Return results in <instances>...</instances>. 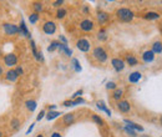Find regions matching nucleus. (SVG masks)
Masks as SVG:
<instances>
[{"instance_id":"nucleus-1","label":"nucleus","mask_w":162,"mask_h":137,"mask_svg":"<svg viewBox=\"0 0 162 137\" xmlns=\"http://www.w3.org/2000/svg\"><path fill=\"white\" fill-rule=\"evenodd\" d=\"M115 15L122 23H131L135 19V13L128 8H119L116 10Z\"/></svg>"},{"instance_id":"nucleus-2","label":"nucleus","mask_w":162,"mask_h":137,"mask_svg":"<svg viewBox=\"0 0 162 137\" xmlns=\"http://www.w3.org/2000/svg\"><path fill=\"white\" fill-rule=\"evenodd\" d=\"M92 57L95 59V60H97L99 62H106L107 61V59H109V54H107V51L102 47V46H96V47H94V50H92Z\"/></svg>"},{"instance_id":"nucleus-3","label":"nucleus","mask_w":162,"mask_h":137,"mask_svg":"<svg viewBox=\"0 0 162 137\" xmlns=\"http://www.w3.org/2000/svg\"><path fill=\"white\" fill-rule=\"evenodd\" d=\"M79 28L81 31H84V33H91L94 29H95V23L92 19L90 18H85L80 21L79 24Z\"/></svg>"},{"instance_id":"nucleus-4","label":"nucleus","mask_w":162,"mask_h":137,"mask_svg":"<svg viewBox=\"0 0 162 137\" xmlns=\"http://www.w3.org/2000/svg\"><path fill=\"white\" fill-rule=\"evenodd\" d=\"M3 62L7 67L9 68H14L15 66H18V56L14 52H9L7 55H4L3 57Z\"/></svg>"},{"instance_id":"nucleus-5","label":"nucleus","mask_w":162,"mask_h":137,"mask_svg":"<svg viewBox=\"0 0 162 137\" xmlns=\"http://www.w3.org/2000/svg\"><path fill=\"white\" fill-rule=\"evenodd\" d=\"M3 30H4L5 35H8V36H16L20 33L19 26L13 24V23H4L3 24Z\"/></svg>"},{"instance_id":"nucleus-6","label":"nucleus","mask_w":162,"mask_h":137,"mask_svg":"<svg viewBox=\"0 0 162 137\" xmlns=\"http://www.w3.org/2000/svg\"><path fill=\"white\" fill-rule=\"evenodd\" d=\"M76 47L81 52H89L91 50V41L86 38H81L76 41Z\"/></svg>"},{"instance_id":"nucleus-7","label":"nucleus","mask_w":162,"mask_h":137,"mask_svg":"<svg viewBox=\"0 0 162 137\" xmlns=\"http://www.w3.org/2000/svg\"><path fill=\"white\" fill-rule=\"evenodd\" d=\"M41 30L45 35H54L56 33V24L52 21V20H47L41 26Z\"/></svg>"},{"instance_id":"nucleus-8","label":"nucleus","mask_w":162,"mask_h":137,"mask_svg":"<svg viewBox=\"0 0 162 137\" xmlns=\"http://www.w3.org/2000/svg\"><path fill=\"white\" fill-rule=\"evenodd\" d=\"M111 65H112L114 70H115L116 73L124 71V70H125V66H126L125 61H124L122 59H120V57H114V59L111 60Z\"/></svg>"},{"instance_id":"nucleus-9","label":"nucleus","mask_w":162,"mask_h":137,"mask_svg":"<svg viewBox=\"0 0 162 137\" xmlns=\"http://www.w3.org/2000/svg\"><path fill=\"white\" fill-rule=\"evenodd\" d=\"M4 79L8 82H16L18 79H19V75L16 74V71L14 70V68H9V70L5 73V75H4Z\"/></svg>"},{"instance_id":"nucleus-10","label":"nucleus","mask_w":162,"mask_h":137,"mask_svg":"<svg viewBox=\"0 0 162 137\" xmlns=\"http://www.w3.org/2000/svg\"><path fill=\"white\" fill-rule=\"evenodd\" d=\"M117 110H119L120 112H122V113H128V112L131 111V105H130V102L126 101V100H120V101L117 102Z\"/></svg>"},{"instance_id":"nucleus-11","label":"nucleus","mask_w":162,"mask_h":137,"mask_svg":"<svg viewBox=\"0 0 162 137\" xmlns=\"http://www.w3.org/2000/svg\"><path fill=\"white\" fill-rule=\"evenodd\" d=\"M155 60V54L152 52V50H147L142 54V61L146 62V64H150Z\"/></svg>"},{"instance_id":"nucleus-12","label":"nucleus","mask_w":162,"mask_h":137,"mask_svg":"<svg viewBox=\"0 0 162 137\" xmlns=\"http://www.w3.org/2000/svg\"><path fill=\"white\" fill-rule=\"evenodd\" d=\"M31 8H33V13L40 14L44 11V3L43 2H33L31 3Z\"/></svg>"},{"instance_id":"nucleus-13","label":"nucleus","mask_w":162,"mask_h":137,"mask_svg":"<svg viewBox=\"0 0 162 137\" xmlns=\"http://www.w3.org/2000/svg\"><path fill=\"white\" fill-rule=\"evenodd\" d=\"M141 79H142V74L138 73V71H135V73L130 74V76H128V82H131V84H137V82H140Z\"/></svg>"},{"instance_id":"nucleus-14","label":"nucleus","mask_w":162,"mask_h":137,"mask_svg":"<svg viewBox=\"0 0 162 137\" xmlns=\"http://www.w3.org/2000/svg\"><path fill=\"white\" fill-rule=\"evenodd\" d=\"M19 30H20V35H24V36H26L28 39H30V31L28 30V26H26V24H25V21L21 19V21H20V26H19Z\"/></svg>"},{"instance_id":"nucleus-15","label":"nucleus","mask_w":162,"mask_h":137,"mask_svg":"<svg viewBox=\"0 0 162 137\" xmlns=\"http://www.w3.org/2000/svg\"><path fill=\"white\" fill-rule=\"evenodd\" d=\"M74 121H75V113H66V115H64V117H62V123H64L65 126L72 125Z\"/></svg>"},{"instance_id":"nucleus-16","label":"nucleus","mask_w":162,"mask_h":137,"mask_svg":"<svg viewBox=\"0 0 162 137\" xmlns=\"http://www.w3.org/2000/svg\"><path fill=\"white\" fill-rule=\"evenodd\" d=\"M124 61H125V64H127L128 66H136V65L138 64L137 57L133 56V55H126V57H125Z\"/></svg>"},{"instance_id":"nucleus-17","label":"nucleus","mask_w":162,"mask_h":137,"mask_svg":"<svg viewBox=\"0 0 162 137\" xmlns=\"http://www.w3.org/2000/svg\"><path fill=\"white\" fill-rule=\"evenodd\" d=\"M96 18H97V21L100 23V24H105L107 20H109V14L107 13H105V11H99L97 13V15H96Z\"/></svg>"},{"instance_id":"nucleus-18","label":"nucleus","mask_w":162,"mask_h":137,"mask_svg":"<svg viewBox=\"0 0 162 137\" xmlns=\"http://www.w3.org/2000/svg\"><path fill=\"white\" fill-rule=\"evenodd\" d=\"M60 52H64L66 56H71L72 55V50L67 46V45H65V44H62V42H60V45H59V49H57Z\"/></svg>"},{"instance_id":"nucleus-19","label":"nucleus","mask_w":162,"mask_h":137,"mask_svg":"<svg viewBox=\"0 0 162 137\" xmlns=\"http://www.w3.org/2000/svg\"><path fill=\"white\" fill-rule=\"evenodd\" d=\"M122 96H124V90L122 89H116V90H114V92H112V99L115 100V101H120L121 99H122Z\"/></svg>"},{"instance_id":"nucleus-20","label":"nucleus","mask_w":162,"mask_h":137,"mask_svg":"<svg viewBox=\"0 0 162 137\" xmlns=\"http://www.w3.org/2000/svg\"><path fill=\"white\" fill-rule=\"evenodd\" d=\"M125 123H127V127L132 128L133 131H143V127L137 125V123H133L132 121H128V120H125Z\"/></svg>"},{"instance_id":"nucleus-21","label":"nucleus","mask_w":162,"mask_h":137,"mask_svg":"<svg viewBox=\"0 0 162 137\" xmlns=\"http://www.w3.org/2000/svg\"><path fill=\"white\" fill-rule=\"evenodd\" d=\"M143 18L146 20H157V19H160V14L155 13V11H150V13H146L143 15Z\"/></svg>"},{"instance_id":"nucleus-22","label":"nucleus","mask_w":162,"mask_h":137,"mask_svg":"<svg viewBox=\"0 0 162 137\" xmlns=\"http://www.w3.org/2000/svg\"><path fill=\"white\" fill-rule=\"evenodd\" d=\"M39 20H40V14H36V13H31V14H29V23H30L31 25L38 24Z\"/></svg>"},{"instance_id":"nucleus-23","label":"nucleus","mask_w":162,"mask_h":137,"mask_svg":"<svg viewBox=\"0 0 162 137\" xmlns=\"http://www.w3.org/2000/svg\"><path fill=\"white\" fill-rule=\"evenodd\" d=\"M25 106H26V108H28L30 112H33V111H35V108L38 107V104H36L35 100H28V101L25 102Z\"/></svg>"},{"instance_id":"nucleus-24","label":"nucleus","mask_w":162,"mask_h":137,"mask_svg":"<svg viewBox=\"0 0 162 137\" xmlns=\"http://www.w3.org/2000/svg\"><path fill=\"white\" fill-rule=\"evenodd\" d=\"M152 52L153 54H161L162 52V42L161 41H155L152 45Z\"/></svg>"},{"instance_id":"nucleus-25","label":"nucleus","mask_w":162,"mask_h":137,"mask_svg":"<svg viewBox=\"0 0 162 137\" xmlns=\"http://www.w3.org/2000/svg\"><path fill=\"white\" fill-rule=\"evenodd\" d=\"M66 15H67V10H66L65 8L61 7V8H59V9L56 10V18H57L59 20H62Z\"/></svg>"},{"instance_id":"nucleus-26","label":"nucleus","mask_w":162,"mask_h":137,"mask_svg":"<svg viewBox=\"0 0 162 137\" xmlns=\"http://www.w3.org/2000/svg\"><path fill=\"white\" fill-rule=\"evenodd\" d=\"M59 45H60V41H56V40L51 41V42H50V46L47 47V51H49V52H52V51L57 50V49H59Z\"/></svg>"},{"instance_id":"nucleus-27","label":"nucleus","mask_w":162,"mask_h":137,"mask_svg":"<svg viewBox=\"0 0 162 137\" xmlns=\"http://www.w3.org/2000/svg\"><path fill=\"white\" fill-rule=\"evenodd\" d=\"M60 115H61V113H60L59 111H49V112H47V115H46V120L51 121V120H54V118L59 117Z\"/></svg>"},{"instance_id":"nucleus-28","label":"nucleus","mask_w":162,"mask_h":137,"mask_svg":"<svg viewBox=\"0 0 162 137\" xmlns=\"http://www.w3.org/2000/svg\"><path fill=\"white\" fill-rule=\"evenodd\" d=\"M71 67L74 68L76 73H80V71H81V66L79 65V60H77V59H72V60H71Z\"/></svg>"},{"instance_id":"nucleus-29","label":"nucleus","mask_w":162,"mask_h":137,"mask_svg":"<svg viewBox=\"0 0 162 137\" xmlns=\"http://www.w3.org/2000/svg\"><path fill=\"white\" fill-rule=\"evenodd\" d=\"M10 127H11L14 131H16V130L20 127V120H19V118H16V117H15V118H13V120L10 121Z\"/></svg>"},{"instance_id":"nucleus-30","label":"nucleus","mask_w":162,"mask_h":137,"mask_svg":"<svg viewBox=\"0 0 162 137\" xmlns=\"http://www.w3.org/2000/svg\"><path fill=\"white\" fill-rule=\"evenodd\" d=\"M97 107H99L101 111H105V112H106L109 116L111 115V111H110V110L106 107V105H105V102H104V101H99V102H97Z\"/></svg>"},{"instance_id":"nucleus-31","label":"nucleus","mask_w":162,"mask_h":137,"mask_svg":"<svg viewBox=\"0 0 162 137\" xmlns=\"http://www.w3.org/2000/svg\"><path fill=\"white\" fill-rule=\"evenodd\" d=\"M97 39H99L100 41H105V40L107 39V34H106V30H105V29H101V30L99 31Z\"/></svg>"},{"instance_id":"nucleus-32","label":"nucleus","mask_w":162,"mask_h":137,"mask_svg":"<svg viewBox=\"0 0 162 137\" xmlns=\"http://www.w3.org/2000/svg\"><path fill=\"white\" fill-rule=\"evenodd\" d=\"M91 120H92L95 123L100 125V126H102V125H104V120H102L99 115H91Z\"/></svg>"},{"instance_id":"nucleus-33","label":"nucleus","mask_w":162,"mask_h":137,"mask_svg":"<svg viewBox=\"0 0 162 137\" xmlns=\"http://www.w3.org/2000/svg\"><path fill=\"white\" fill-rule=\"evenodd\" d=\"M30 45H31V51H33V55H34V56H36L39 51L36 50V44H35V41H34V40H30Z\"/></svg>"},{"instance_id":"nucleus-34","label":"nucleus","mask_w":162,"mask_h":137,"mask_svg":"<svg viewBox=\"0 0 162 137\" xmlns=\"http://www.w3.org/2000/svg\"><path fill=\"white\" fill-rule=\"evenodd\" d=\"M106 89H107V90H116V89H117V85H116L114 81H109V82L106 84Z\"/></svg>"},{"instance_id":"nucleus-35","label":"nucleus","mask_w":162,"mask_h":137,"mask_svg":"<svg viewBox=\"0 0 162 137\" xmlns=\"http://www.w3.org/2000/svg\"><path fill=\"white\" fill-rule=\"evenodd\" d=\"M14 70L16 71V74H18L19 76H21V75H24V68H23V66H20V65H18V66H15V67H14Z\"/></svg>"},{"instance_id":"nucleus-36","label":"nucleus","mask_w":162,"mask_h":137,"mask_svg":"<svg viewBox=\"0 0 162 137\" xmlns=\"http://www.w3.org/2000/svg\"><path fill=\"white\" fill-rule=\"evenodd\" d=\"M85 102V100L83 99V97H79V99H75V100H72V106H75V105H79V104H84Z\"/></svg>"},{"instance_id":"nucleus-37","label":"nucleus","mask_w":162,"mask_h":137,"mask_svg":"<svg viewBox=\"0 0 162 137\" xmlns=\"http://www.w3.org/2000/svg\"><path fill=\"white\" fill-rule=\"evenodd\" d=\"M125 131H126V132H127L131 137H136V132H135L132 128H130V127H127V126H126V127H125Z\"/></svg>"},{"instance_id":"nucleus-38","label":"nucleus","mask_w":162,"mask_h":137,"mask_svg":"<svg viewBox=\"0 0 162 137\" xmlns=\"http://www.w3.org/2000/svg\"><path fill=\"white\" fill-rule=\"evenodd\" d=\"M83 92H84L83 90H79V91H76V92L72 95V97H71V99H72V100H75V99H79V97H81V95H83Z\"/></svg>"},{"instance_id":"nucleus-39","label":"nucleus","mask_w":162,"mask_h":137,"mask_svg":"<svg viewBox=\"0 0 162 137\" xmlns=\"http://www.w3.org/2000/svg\"><path fill=\"white\" fill-rule=\"evenodd\" d=\"M64 4V0H57V2H54L52 3V7H55V8H61V5Z\"/></svg>"},{"instance_id":"nucleus-40","label":"nucleus","mask_w":162,"mask_h":137,"mask_svg":"<svg viewBox=\"0 0 162 137\" xmlns=\"http://www.w3.org/2000/svg\"><path fill=\"white\" fill-rule=\"evenodd\" d=\"M45 113H46V112H45V110H41V111H40V113H39V115H38V117H36V121H40V120L44 117V115H45Z\"/></svg>"},{"instance_id":"nucleus-41","label":"nucleus","mask_w":162,"mask_h":137,"mask_svg":"<svg viewBox=\"0 0 162 137\" xmlns=\"http://www.w3.org/2000/svg\"><path fill=\"white\" fill-rule=\"evenodd\" d=\"M5 75V71H4V67H3V65H0V79H2L3 76Z\"/></svg>"},{"instance_id":"nucleus-42","label":"nucleus","mask_w":162,"mask_h":137,"mask_svg":"<svg viewBox=\"0 0 162 137\" xmlns=\"http://www.w3.org/2000/svg\"><path fill=\"white\" fill-rule=\"evenodd\" d=\"M64 106H72V100H67V101H64V104H62Z\"/></svg>"},{"instance_id":"nucleus-43","label":"nucleus","mask_w":162,"mask_h":137,"mask_svg":"<svg viewBox=\"0 0 162 137\" xmlns=\"http://www.w3.org/2000/svg\"><path fill=\"white\" fill-rule=\"evenodd\" d=\"M50 137H62V135H61L60 132H52Z\"/></svg>"},{"instance_id":"nucleus-44","label":"nucleus","mask_w":162,"mask_h":137,"mask_svg":"<svg viewBox=\"0 0 162 137\" xmlns=\"http://www.w3.org/2000/svg\"><path fill=\"white\" fill-rule=\"evenodd\" d=\"M60 41H62V44L67 45V40H66V38H65V36H62V35H60Z\"/></svg>"},{"instance_id":"nucleus-45","label":"nucleus","mask_w":162,"mask_h":137,"mask_svg":"<svg viewBox=\"0 0 162 137\" xmlns=\"http://www.w3.org/2000/svg\"><path fill=\"white\" fill-rule=\"evenodd\" d=\"M84 11H85V13H89V8H88V7H84Z\"/></svg>"},{"instance_id":"nucleus-46","label":"nucleus","mask_w":162,"mask_h":137,"mask_svg":"<svg viewBox=\"0 0 162 137\" xmlns=\"http://www.w3.org/2000/svg\"><path fill=\"white\" fill-rule=\"evenodd\" d=\"M0 137H5V136H4V132H3L2 130H0Z\"/></svg>"},{"instance_id":"nucleus-47","label":"nucleus","mask_w":162,"mask_h":137,"mask_svg":"<svg viewBox=\"0 0 162 137\" xmlns=\"http://www.w3.org/2000/svg\"><path fill=\"white\" fill-rule=\"evenodd\" d=\"M36 137H45L43 133H39V135H36Z\"/></svg>"},{"instance_id":"nucleus-48","label":"nucleus","mask_w":162,"mask_h":137,"mask_svg":"<svg viewBox=\"0 0 162 137\" xmlns=\"http://www.w3.org/2000/svg\"><path fill=\"white\" fill-rule=\"evenodd\" d=\"M160 121H161V125H162V116H161V118H160Z\"/></svg>"},{"instance_id":"nucleus-49","label":"nucleus","mask_w":162,"mask_h":137,"mask_svg":"<svg viewBox=\"0 0 162 137\" xmlns=\"http://www.w3.org/2000/svg\"><path fill=\"white\" fill-rule=\"evenodd\" d=\"M142 137H148V136H142Z\"/></svg>"}]
</instances>
